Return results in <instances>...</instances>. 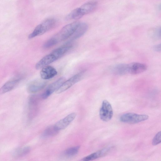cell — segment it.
I'll return each mask as SVG.
<instances>
[{"mask_svg":"<svg viewBox=\"0 0 161 161\" xmlns=\"http://www.w3.org/2000/svg\"><path fill=\"white\" fill-rule=\"evenodd\" d=\"M80 23L78 21H75L64 26L58 33L45 43L43 47L49 48L59 42L69 38Z\"/></svg>","mask_w":161,"mask_h":161,"instance_id":"1","label":"cell"},{"mask_svg":"<svg viewBox=\"0 0 161 161\" xmlns=\"http://www.w3.org/2000/svg\"><path fill=\"white\" fill-rule=\"evenodd\" d=\"M73 47L70 41L55 49L50 53L42 58L36 64L35 68L38 69L48 65L62 57Z\"/></svg>","mask_w":161,"mask_h":161,"instance_id":"2","label":"cell"},{"mask_svg":"<svg viewBox=\"0 0 161 161\" xmlns=\"http://www.w3.org/2000/svg\"><path fill=\"white\" fill-rule=\"evenodd\" d=\"M56 21L55 19L50 18L44 21L38 25L33 32L28 36L29 39L42 35L48 31L55 25Z\"/></svg>","mask_w":161,"mask_h":161,"instance_id":"3","label":"cell"},{"mask_svg":"<svg viewBox=\"0 0 161 161\" xmlns=\"http://www.w3.org/2000/svg\"><path fill=\"white\" fill-rule=\"evenodd\" d=\"M97 5L96 2L90 1L82 5L80 8L72 11L73 16L75 19H78L83 16L91 13L96 8Z\"/></svg>","mask_w":161,"mask_h":161,"instance_id":"4","label":"cell"},{"mask_svg":"<svg viewBox=\"0 0 161 161\" xmlns=\"http://www.w3.org/2000/svg\"><path fill=\"white\" fill-rule=\"evenodd\" d=\"M148 118V116L146 114L129 113L121 115L119 118V120L120 121L124 123L134 124L146 120Z\"/></svg>","mask_w":161,"mask_h":161,"instance_id":"5","label":"cell"},{"mask_svg":"<svg viewBox=\"0 0 161 161\" xmlns=\"http://www.w3.org/2000/svg\"><path fill=\"white\" fill-rule=\"evenodd\" d=\"M100 119L104 121H108L112 118L113 112L111 104L107 100L103 101L99 112Z\"/></svg>","mask_w":161,"mask_h":161,"instance_id":"6","label":"cell"},{"mask_svg":"<svg viewBox=\"0 0 161 161\" xmlns=\"http://www.w3.org/2000/svg\"><path fill=\"white\" fill-rule=\"evenodd\" d=\"M85 71H82L65 81L61 86L56 91L57 94L61 93L68 89L75 83L79 81L82 78Z\"/></svg>","mask_w":161,"mask_h":161,"instance_id":"7","label":"cell"},{"mask_svg":"<svg viewBox=\"0 0 161 161\" xmlns=\"http://www.w3.org/2000/svg\"><path fill=\"white\" fill-rule=\"evenodd\" d=\"M36 95L30 96L28 99V117L32 119L36 116L38 111L39 98Z\"/></svg>","mask_w":161,"mask_h":161,"instance_id":"8","label":"cell"},{"mask_svg":"<svg viewBox=\"0 0 161 161\" xmlns=\"http://www.w3.org/2000/svg\"><path fill=\"white\" fill-rule=\"evenodd\" d=\"M65 81L64 77H61L49 85L41 95L43 99L47 98L54 92L56 91Z\"/></svg>","mask_w":161,"mask_h":161,"instance_id":"9","label":"cell"},{"mask_svg":"<svg viewBox=\"0 0 161 161\" xmlns=\"http://www.w3.org/2000/svg\"><path fill=\"white\" fill-rule=\"evenodd\" d=\"M44 80H36L30 82L27 87V91L31 93L37 92L46 86L47 82Z\"/></svg>","mask_w":161,"mask_h":161,"instance_id":"10","label":"cell"},{"mask_svg":"<svg viewBox=\"0 0 161 161\" xmlns=\"http://www.w3.org/2000/svg\"><path fill=\"white\" fill-rule=\"evenodd\" d=\"M76 115V113L75 112L69 114L64 118L58 121L54 125L55 127L59 131L65 129L74 120Z\"/></svg>","mask_w":161,"mask_h":161,"instance_id":"11","label":"cell"},{"mask_svg":"<svg viewBox=\"0 0 161 161\" xmlns=\"http://www.w3.org/2000/svg\"><path fill=\"white\" fill-rule=\"evenodd\" d=\"M22 79V76H18L15 78L6 82L0 88V94H3L12 90Z\"/></svg>","mask_w":161,"mask_h":161,"instance_id":"12","label":"cell"},{"mask_svg":"<svg viewBox=\"0 0 161 161\" xmlns=\"http://www.w3.org/2000/svg\"><path fill=\"white\" fill-rule=\"evenodd\" d=\"M147 69V65L143 64L134 62L128 64V74H139L145 71Z\"/></svg>","mask_w":161,"mask_h":161,"instance_id":"13","label":"cell"},{"mask_svg":"<svg viewBox=\"0 0 161 161\" xmlns=\"http://www.w3.org/2000/svg\"><path fill=\"white\" fill-rule=\"evenodd\" d=\"M57 71L53 67L50 65H47L42 68L40 74L43 80H48L51 79L57 74Z\"/></svg>","mask_w":161,"mask_h":161,"instance_id":"14","label":"cell"},{"mask_svg":"<svg viewBox=\"0 0 161 161\" xmlns=\"http://www.w3.org/2000/svg\"><path fill=\"white\" fill-rule=\"evenodd\" d=\"M110 150V147L103 148L84 157L82 160L85 161L92 160L104 157L108 153Z\"/></svg>","mask_w":161,"mask_h":161,"instance_id":"15","label":"cell"},{"mask_svg":"<svg viewBox=\"0 0 161 161\" xmlns=\"http://www.w3.org/2000/svg\"><path fill=\"white\" fill-rule=\"evenodd\" d=\"M88 28L87 25L85 23H80L73 34L69 38L71 41L76 39L83 35Z\"/></svg>","mask_w":161,"mask_h":161,"instance_id":"16","label":"cell"},{"mask_svg":"<svg viewBox=\"0 0 161 161\" xmlns=\"http://www.w3.org/2000/svg\"><path fill=\"white\" fill-rule=\"evenodd\" d=\"M114 74L119 75H123L128 74V64H120L116 65L112 69Z\"/></svg>","mask_w":161,"mask_h":161,"instance_id":"17","label":"cell"},{"mask_svg":"<svg viewBox=\"0 0 161 161\" xmlns=\"http://www.w3.org/2000/svg\"><path fill=\"white\" fill-rule=\"evenodd\" d=\"M59 130H57L54 125L48 127L44 130L42 135L43 138H47L56 135L58 133Z\"/></svg>","mask_w":161,"mask_h":161,"instance_id":"18","label":"cell"},{"mask_svg":"<svg viewBox=\"0 0 161 161\" xmlns=\"http://www.w3.org/2000/svg\"><path fill=\"white\" fill-rule=\"evenodd\" d=\"M80 146H77L71 147L66 150L64 151L65 155L68 157H71L76 155L78 152Z\"/></svg>","mask_w":161,"mask_h":161,"instance_id":"19","label":"cell"},{"mask_svg":"<svg viewBox=\"0 0 161 161\" xmlns=\"http://www.w3.org/2000/svg\"><path fill=\"white\" fill-rule=\"evenodd\" d=\"M160 28L158 27L152 29L150 32L151 37L154 39H158L161 37Z\"/></svg>","mask_w":161,"mask_h":161,"instance_id":"20","label":"cell"},{"mask_svg":"<svg viewBox=\"0 0 161 161\" xmlns=\"http://www.w3.org/2000/svg\"><path fill=\"white\" fill-rule=\"evenodd\" d=\"M31 148L29 147H26L20 150H17L15 153L16 156L23 157L28 154L30 152Z\"/></svg>","mask_w":161,"mask_h":161,"instance_id":"21","label":"cell"},{"mask_svg":"<svg viewBox=\"0 0 161 161\" xmlns=\"http://www.w3.org/2000/svg\"><path fill=\"white\" fill-rule=\"evenodd\" d=\"M161 131L158 132L153 137L152 140L153 145H156L160 143L161 142Z\"/></svg>","mask_w":161,"mask_h":161,"instance_id":"22","label":"cell"},{"mask_svg":"<svg viewBox=\"0 0 161 161\" xmlns=\"http://www.w3.org/2000/svg\"><path fill=\"white\" fill-rule=\"evenodd\" d=\"M154 50L157 52H160L161 50V45L160 44H158L153 47Z\"/></svg>","mask_w":161,"mask_h":161,"instance_id":"23","label":"cell"}]
</instances>
